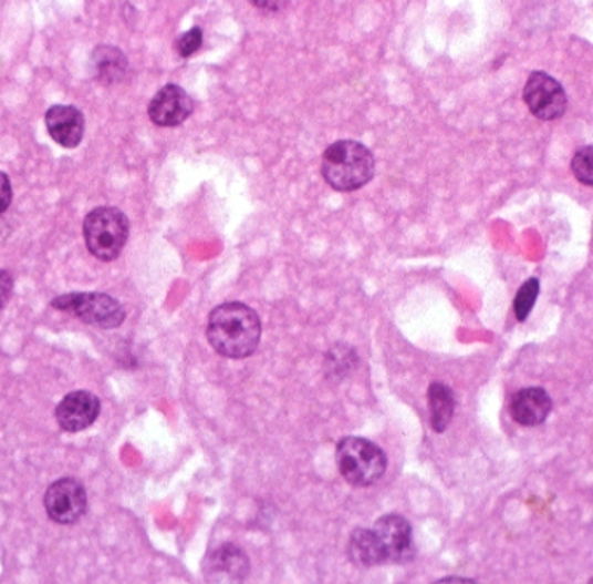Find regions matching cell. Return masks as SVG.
<instances>
[{
    "instance_id": "cell-7",
    "label": "cell",
    "mask_w": 593,
    "mask_h": 584,
    "mask_svg": "<svg viewBox=\"0 0 593 584\" xmlns=\"http://www.w3.org/2000/svg\"><path fill=\"white\" fill-rule=\"evenodd\" d=\"M526 105L534 117L541 121H555L568 109V94L561 82L547 72H532L522 93Z\"/></svg>"
},
{
    "instance_id": "cell-19",
    "label": "cell",
    "mask_w": 593,
    "mask_h": 584,
    "mask_svg": "<svg viewBox=\"0 0 593 584\" xmlns=\"http://www.w3.org/2000/svg\"><path fill=\"white\" fill-rule=\"evenodd\" d=\"M202 30L199 27H194V29L188 30L185 35L176 41V51H178L179 57L190 58L191 54H196L202 45Z\"/></svg>"
},
{
    "instance_id": "cell-10",
    "label": "cell",
    "mask_w": 593,
    "mask_h": 584,
    "mask_svg": "<svg viewBox=\"0 0 593 584\" xmlns=\"http://www.w3.org/2000/svg\"><path fill=\"white\" fill-rule=\"evenodd\" d=\"M102 410V401L90 391L66 395L56 407V421L63 431L79 433L94 424Z\"/></svg>"
},
{
    "instance_id": "cell-14",
    "label": "cell",
    "mask_w": 593,
    "mask_h": 584,
    "mask_svg": "<svg viewBox=\"0 0 593 584\" xmlns=\"http://www.w3.org/2000/svg\"><path fill=\"white\" fill-rule=\"evenodd\" d=\"M91 69H93L96 81L102 82L105 86H112V84L124 81L129 63H127L126 54L118 48L98 45L91 57Z\"/></svg>"
},
{
    "instance_id": "cell-18",
    "label": "cell",
    "mask_w": 593,
    "mask_h": 584,
    "mask_svg": "<svg viewBox=\"0 0 593 584\" xmlns=\"http://www.w3.org/2000/svg\"><path fill=\"white\" fill-rule=\"evenodd\" d=\"M592 154L593 148L590 147V145H586V147H581L580 151L574 154L573 163H571V166H573L574 176H576L578 181H580V184L586 185V187H590V185L593 184Z\"/></svg>"
},
{
    "instance_id": "cell-9",
    "label": "cell",
    "mask_w": 593,
    "mask_h": 584,
    "mask_svg": "<svg viewBox=\"0 0 593 584\" xmlns=\"http://www.w3.org/2000/svg\"><path fill=\"white\" fill-rule=\"evenodd\" d=\"M194 112V100L184 88L166 84L155 94L148 105L152 123L160 127H175L184 124Z\"/></svg>"
},
{
    "instance_id": "cell-6",
    "label": "cell",
    "mask_w": 593,
    "mask_h": 584,
    "mask_svg": "<svg viewBox=\"0 0 593 584\" xmlns=\"http://www.w3.org/2000/svg\"><path fill=\"white\" fill-rule=\"evenodd\" d=\"M374 546L383 564H407L415 559L413 527L404 516L385 515L371 529Z\"/></svg>"
},
{
    "instance_id": "cell-12",
    "label": "cell",
    "mask_w": 593,
    "mask_h": 584,
    "mask_svg": "<svg viewBox=\"0 0 593 584\" xmlns=\"http://www.w3.org/2000/svg\"><path fill=\"white\" fill-rule=\"evenodd\" d=\"M206 576L218 583H237L248 577L251 565L246 555L236 544H223L206 560Z\"/></svg>"
},
{
    "instance_id": "cell-8",
    "label": "cell",
    "mask_w": 593,
    "mask_h": 584,
    "mask_svg": "<svg viewBox=\"0 0 593 584\" xmlns=\"http://www.w3.org/2000/svg\"><path fill=\"white\" fill-rule=\"evenodd\" d=\"M44 508L48 516L60 525L79 522L87 510L86 489L70 477L58 480L45 492Z\"/></svg>"
},
{
    "instance_id": "cell-20",
    "label": "cell",
    "mask_w": 593,
    "mask_h": 584,
    "mask_svg": "<svg viewBox=\"0 0 593 584\" xmlns=\"http://www.w3.org/2000/svg\"><path fill=\"white\" fill-rule=\"evenodd\" d=\"M14 281L13 276L8 270L0 269V313L4 309L6 304L11 299L13 294Z\"/></svg>"
},
{
    "instance_id": "cell-15",
    "label": "cell",
    "mask_w": 593,
    "mask_h": 584,
    "mask_svg": "<svg viewBox=\"0 0 593 584\" xmlns=\"http://www.w3.org/2000/svg\"><path fill=\"white\" fill-rule=\"evenodd\" d=\"M428 404H430V424L435 433H444L451 424L455 416V395L451 388L443 382H434L428 388Z\"/></svg>"
},
{
    "instance_id": "cell-23",
    "label": "cell",
    "mask_w": 593,
    "mask_h": 584,
    "mask_svg": "<svg viewBox=\"0 0 593 584\" xmlns=\"http://www.w3.org/2000/svg\"><path fill=\"white\" fill-rule=\"evenodd\" d=\"M437 583H476V581L468 580V577H443Z\"/></svg>"
},
{
    "instance_id": "cell-13",
    "label": "cell",
    "mask_w": 593,
    "mask_h": 584,
    "mask_svg": "<svg viewBox=\"0 0 593 584\" xmlns=\"http://www.w3.org/2000/svg\"><path fill=\"white\" fill-rule=\"evenodd\" d=\"M510 416L526 428L543 424L553 409V401L543 388H522L510 400Z\"/></svg>"
},
{
    "instance_id": "cell-21",
    "label": "cell",
    "mask_w": 593,
    "mask_h": 584,
    "mask_svg": "<svg viewBox=\"0 0 593 584\" xmlns=\"http://www.w3.org/2000/svg\"><path fill=\"white\" fill-rule=\"evenodd\" d=\"M13 201V187H11V181L6 173L0 172V215L11 206Z\"/></svg>"
},
{
    "instance_id": "cell-1",
    "label": "cell",
    "mask_w": 593,
    "mask_h": 584,
    "mask_svg": "<svg viewBox=\"0 0 593 584\" xmlns=\"http://www.w3.org/2000/svg\"><path fill=\"white\" fill-rule=\"evenodd\" d=\"M260 316L246 304H221L209 315V344L225 358L230 360L249 358L260 346Z\"/></svg>"
},
{
    "instance_id": "cell-5",
    "label": "cell",
    "mask_w": 593,
    "mask_h": 584,
    "mask_svg": "<svg viewBox=\"0 0 593 584\" xmlns=\"http://www.w3.org/2000/svg\"><path fill=\"white\" fill-rule=\"evenodd\" d=\"M58 311L70 313L84 324L100 328H118L126 319L123 304L106 294H65L53 303Z\"/></svg>"
},
{
    "instance_id": "cell-17",
    "label": "cell",
    "mask_w": 593,
    "mask_h": 584,
    "mask_svg": "<svg viewBox=\"0 0 593 584\" xmlns=\"http://www.w3.org/2000/svg\"><path fill=\"white\" fill-rule=\"evenodd\" d=\"M538 295H540V279L531 278L520 286V290L517 291L516 303H513V313L520 324L526 321L531 315L532 307L537 304Z\"/></svg>"
},
{
    "instance_id": "cell-4",
    "label": "cell",
    "mask_w": 593,
    "mask_h": 584,
    "mask_svg": "<svg viewBox=\"0 0 593 584\" xmlns=\"http://www.w3.org/2000/svg\"><path fill=\"white\" fill-rule=\"evenodd\" d=\"M129 239V221L118 208L100 206L84 221V242L93 257L112 262L123 254Z\"/></svg>"
},
{
    "instance_id": "cell-3",
    "label": "cell",
    "mask_w": 593,
    "mask_h": 584,
    "mask_svg": "<svg viewBox=\"0 0 593 584\" xmlns=\"http://www.w3.org/2000/svg\"><path fill=\"white\" fill-rule=\"evenodd\" d=\"M337 470L354 486H371L383 479L386 455L367 438L346 437L336 447Z\"/></svg>"
},
{
    "instance_id": "cell-16",
    "label": "cell",
    "mask_w": 593,
    "mask_h": 584,
    "mask_svg": "<svg viewBox=\"0 0 593 584\" xmlns=\"http://www.w3.org/2000/svg\"><path fill=\"white\" fill-rule=\"evenodd\" d=\"M348 555L358 567H376L382 565L378 552L374 546L371 529H355L348 543Z\"/></svg>"
},
{
    "instance_id": "cell-11",
    "label": "cell",
    "mask_w": 593,
    "mask_h": 584,
    "mask_svg": "<svg viewBox=\"0 0 593 584\" xmlns=\"http://www.w3.org/2000/svg\"><path fill=\"white\" fill-rule=\"evenodd\" d=\"M45 127L51 139L65 148L81 145L86 131V121L79 109L72 105H54L45 112Z\"/></svg>"
},
{
    "instance_id": "cell-2",
    "label": "cell",
    "mask_w": 593,
    "mask_h": 584,
    "mask_svg": "<svg viewBox=\"0 0 593 584\" xmlns=\"http://www.w3.org/2000/svg\"><path fill=\"white\" fill-rule=\"evenodd\" d=\"M322 175L337 193H354L373 181V152L355 140L334 142L322 157Z\"/></svg>"
},
{
    "instance_id": "cell-22",
    "label": "cell",
    "mask_w": 593,
    "mask_h": 584,
    "mask_svg": "<svg viewBox=\"0 0 593 584\" xmlns=\"http://www.w3.org/2000/svg\"><path fill=\"white\" fill-rule=\"evenodd\" d=\"M254 8L267 11V13H279L288 4V0H249Z\"/></svg>"
}]
</instances>
